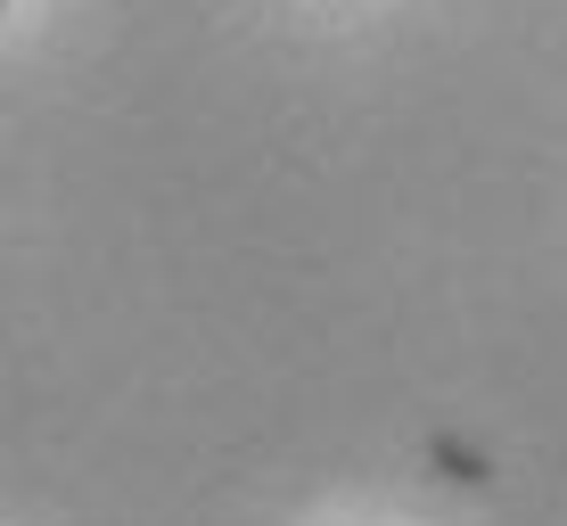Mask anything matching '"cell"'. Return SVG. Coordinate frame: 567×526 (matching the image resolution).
<instances>
[]
</instances>
